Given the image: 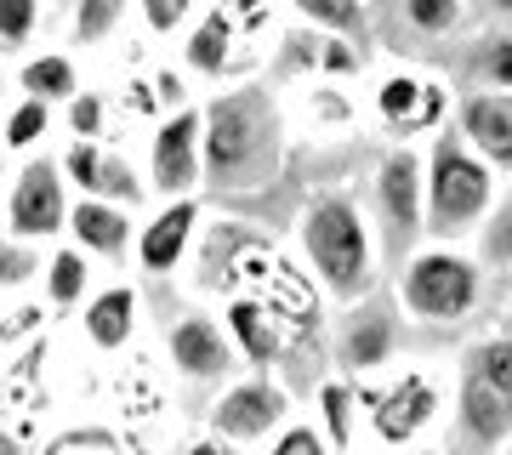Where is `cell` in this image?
<instances>
[{
  "label": "cell",
  "mask_w": 512,
  "mask_h": 455,
  "mask_svg": "<svg viewBox=\"0 0 512 455\" xmlns=\"http://www.w3.org/2000/svg\"><path fill=\"white\" fill-rule=\"evenodd\" d=\"M239 347L228 330H217L211 319H200V313H183L177 325H171V364L183 370V376H194V382H222L228 370H234Z\"/></svg>",
  "instance_id": "cell-13"
},
{
  "label": "cell",
  "mask_w": 512,
  "mask_h": 455,
  "mask_svg": "<svg viewBox=\"0 0 512 455\" xmlns=\"http://www.w3.org/2000/svg\"><path fill=\"white\" fill-rule=\"evenodd\" d=\"M69 177H63V165L46 160V154H29L23 171L6 182V205H0V217H6V234L23 239V245H46V239H63L69 234Z\"/></svg>",
  "instance_id": "cell-6"
},
{
  "label": "cell",
  "mask_w": 512,
  "mask_h": 455,
  "mask_svg": "<svg viewBox=\"0 0 512 455\" xmlns=\"http://www.w3.org/2000/svg\"><path fill=\"white\" fill-rule=\"evenodd\" d=\"M69 234L86 256H126L137 245V228H131V211L126 205H109V200H74L69 211Z\"/></svg>",
  "instance_id": "cell-17"
},
{
  "label": "cell",
  "mask_w": 512,
  "mask_h": 455,
  "mask_svg": "<svg viewBox=\"0 0 512 455\" xmlns=\"http://www.w3.org/2000/svg\"><path fill=\"white\" fill-rule=\"evenodd\" d=\"M40 279H46V302H52V308L92 302V256L80 251V245H57V251L46 256Z\"/></svg>",
  "instance_id": "cell-22"
},
{
  "label": "cell",
  "mask_w": 512,
  "mask_h": 455,
  "mask_svg": "<svg viewBox=\"0 0 512 455\" xmlns=\"http://www.w3.org/2000/svg\"><path fill=\"white\" fill-rule=\"evenodd\" d=\"M183 455H245L234 444V438H222V433H211V438H194V444H188Z\"/></svg>",
  "instance_id": "cell-36"
},
{
  "label": "cell",
  "mask_w": 512,
  "mask_h": 455,
  "mask_svg": "<svg viewBox=\"0 0 512 455\" xmlns=\"http://www.w3.org/2000/svg\"><path fill=\"white\" fill-rule=\"evenodd\" d=\"M18 86L23 97H40V103H63L69 109L74 97H80V63H74L69 52H35V57H23V69H18Z\"/></svg>",
  "instance_id": "cell-21"
},
{
  "label": "cell",
  "mask_w": 512,
  "mask_h": 455,
  "mask_svg": "<svg viewBox=\"0 0 512 455\" xmlns=\"http://www.w3.org/2000/svg\"><path fill=\"white\" fill-rule=\"evenodd\" d=\"M439 410H444V393H439V382L427 376V370H399L393 376V387L387 393H376L370 399V427H376V438L382 444H410V438H421L433 421H439Z\"/></svg>",
  "instance_id": "cell-9"
},
{
  "label": "cell",
  "mask_w": 512,
  "mask_h": 455,
  "mask_svg": "<svg viewBox=\"0 0 512 455\" xmlns=\"http://www.w3.org/2000/svg\"><path fill=\"white\" fill-rule=\"evenodd\" d=\"M507 325H512V308H507Z\"/></svg>",
  "instance_id": "cell-42"
},
{
  "label": "cell",
  "mask_w": 512,
  "mask_h": 455,
  "mask_svg": "<svg viewBox=\"0 0 512 455\" xmlns=\"http://www.w3.org/2000/svg\"><path fill=\"white\" fill-rule=\"evenodd\" d=\"M399 12L421 40H444L461 29V0H399Z\"/></svg>",
  "instance_id": "cell-26"
},
{
  "label": "cell",
  "mask_w": 512,
  "mask_h": 455,
  "mask_svg": "<svg viewBox=\"0 0 512 455\" xmlns=\"http://www.w3.org/2000/svg\"><path fill=\"white\" fill-rule=\"evenodd\" d=\"M40 268H46V262L35 256V245H23V239L0 234V291H18V285H29Z\"/></svg>",
  "instance_id": "cell-31"
},
{
  "label": "cell",
  "mask_w": 512,
  "mask_h": 455,
  "mask_svg": "<svg viewBox=\"0 0 512 455\" xmlns=\"http://www.w3.org/2000/svg\"><path fill=\"white\" fill-rule=\"evenodd\" d=\"M205 182V109H177L154 126L148 143V188L165 200H188Z\"/></svg>",
  "instance_id": "cell-7"
},
{
  "label": "cell",
  "mask_w": 512,
  "mask_h": 455,
  "mask_svg": "<svg viewBox=\"0 0 512 455\" xmlns=\"http://www.w3.org/2000/svg\"><path fill=\"white\" fill-rule=\"evenodd\" d=\"M507 455H512V444H507Z\"/></svg>",
  "instance_id": "cell-43"
},
{
  "label": "cell",
  "mask_w": 512,
  "mask_h": 455,
  "mask_svg": "<svg viewBox=\"0 0 512 455\" xmlns=\"http://www.w3.org/2000/svg\"><path fill=\"white\" fill-rule=\"evenodd\" d=\"M399 302L421 325H456V319H467L484 302V273H478L473 256L444 251V245L421 251L399 273Z\"/></svg>",
  "instance_id": "cell-5"
},
{
  "label": "cell",
  "mask_w": 512,
  "mask_h": 455,
  "mask_svg": "<svg viewBox=\"0 0 512 455\" xmlns=\"http://www.w3.org/2000/svg\"><path fill=\"white\" fill-rule=\"evenodd\" d=\"M302 251L319 285L342 302H365L376 291V245L348 194H319L302 211Z\"/></svg>",
  "instance_id": "cell-2"
},
{
  "label": "cell",
  "mask_w": 512,
  "mask_h": 455,
  "mask_svg": "<svg viewBox=\"0 0 512 455\" xmlns=\"http://www.w3.org/2000/svg\"><path fill=\"white\" fill-rule=\"evenodd\" d=\"M46 131H52V103H40V97H23L12 103V114L0 120V148L6 154H35L46 143Z\"/></svg>",
  "instance_id": "cell-23"
},
{
  "label": "cell",
  "mask_w": 512,
  "mask_h": 455,
  "mask_svg": "<svg viewBox=\"0 0 512 455\" xmlns=\"http://www.w3.org/2000/svg\"><path fill=\"white\" fill-rule=\"evenodd\" d=\"M376 109L399 137H421L444 120V86L439 80H416V74H393L382 91H376Z\"/></svg>",
  "instance_id": "cell-14"
},
{
  "label": "cell",
  "mask_w": 512,
  "mask_h": 455,
  "mask_svg": "<svg viewBox=\"0 0 512 455\" xmlns=\"http://www.w3.org/2000/svg\"><path fill=\"white\" fill-rule=\"evenodd\" d=\"M40 23H46V0H0V46L6 52L29 46L40 35Z\"/></svg>",
  "instance_id": "cell-27"
},
{
  "label": "cell",
  "mask_w": 512,
  "mask_h": 455,
  "mask_svg": "<svg viewBox=\"0 0 512 455\" xmlns=\"http://www.w3.org/2000/svg\"><path fill=\"white\" fill-rule=\"evenodd\" d=\"M484 256H490L495 268H512V205L484 228Z\"/></svg>",
  "instance_id": "cell-34"
},
{
  "label": "cell",
  "mask_w": 512,
  "mask_h": 455,
  "mask_svg": "<svg viewBox=\"0 0 512 455\" xmlns=\"http://www.w3.org/2000/svg\"><path fill=\"white\" fill-rule=\"evenodd\" d=\"M461 137L478 160L512 165V91H473L461 103Z\"/></svg>",
  "instance_id": "cell-16"
},
{
  "label": "cell",
  "mask_w": 512,
  "mask_h": 455,
  "mask_svg": "<svg viewBox=\"0 0 512 455\" xmlns=\"http://www.w3.org/2000/svg\"><path fill=\"white\" fill-rule=\"evenodd\" d=\"M268 6H274V0H228V12H234V18H262Z\"/></svg>",
  "instance_id": "cell-37"
},
{
  "label": "cell",
  "mask_w": 512,
  "mask_h": 455,
  "mask_svg": "<svg viewBox=\"0 0 512 455\" xmlns=\"http://www.w3.org/2000/svg\"><path fill=\"white\" fill-rule=\"evenodd\" d=\"M285 427V393H279L268 376H251V382H234L211 410V433L234 438V444H256Z\"/></svg>",
  "instance_id": "cell-11"
},
{
  "label": "cell",
  "mask_w": 512,
  "mask_h": 455,
  "mask_svg": "<svg viewBox=\"0 0 512 455\" xmlns=\"http://www.w3.org/2000/svg\"><path fill=\"white\" fill-rule=\"evenodd\" d=\"M57 165H63V177L80 188V200H109V205H126V211L148 200V182L131 171V160L114 154V148H103V143H80V137H74Z\"/></svg>",
  "instance_id": "cell-10"
},
{
  "label": "cell",
  "mask_w": 512,
  "mask_h": 455,
  "mask_svg": "<svg viewBox=\"0 0 512 455\" xmlns=\"http://www.w3.org/2000/svg\"><path fill=\"white\" fill-rule=\"evenodd\" d=\"M393 342H399L393 302L365 296V302L348 313V330H342V364H348V370H376V364L393 359Z\"/></svg>",
  "instance_id": "cell-15"
},
{
  "label": "cell",
  "mask_w": 512,
  "mask_h": 455,
  "mask_svg": "<svg viewBox=\"0 0 512 455\" xmlns=\"http://www.w3.org/2000/svg\"><path fill=\"white\" fill-rule=\"evenodd\" d=\"M296 12L308 23H319L325 35H342V40H359L370 35V18H365V0H296Z\"/></svg>",
  "instance_id": "cell-25"
},
{
  "label": "cell",
  "mask_w": 512,
  "mask_h": 455,
  "mask_svg": "<svg viewBox=\"0 0 512 455\" xmlns=\"http://www.w3.org/2000/svg\"><path fill=\"white\" fill-rule=\"evenodd\" d=\"M353 404H359V393H353L348 382H325L319 387V410H325L330 444H348L353 438Z\"/></svg>",
  "instance_id": "cell-30"
},
{
  "label": "cell",
  "mask_w": 512,
  "mask_h": 455,
  "mask_svg": "<svg viewBox=\"0 0 512 455\" xmlns=\"http://www.w3.org/2000/svg\"><path fill=\"white\" fill-rule=\"evenodd\" d=\"M484 6H490L495 18H507V23H512V0H484Z\"/></svg>",
  "instance_id": "cell-39"
},
{
  "label": "cell",
  "mask_w": 512,
  "mask_h": 455,
  "mask_svg": "<svg viewBox=\"0 0 512 455\" xmlns=\"http://www.w3.org/2000/svg\"><path fill=\"white\" fill-rule=\"evenodd\" d=\"M399 455H433V450H399Z\"/></svg>",
  "instance_id": "cell-41"
},
{
  "label": "cell",
  "mask_w": 512,
  "mask_h": 455,
  "mask_svg": "<svg viewBox=\"0 0 512 455\" xmlns=\"http://www.w3.org/2000/svg\"><path fill=\"white\" fill-rule=\"evenodd\" d=\"M126 12H131V0H74V12H69L74 46H103L109 35H120Z\"/></svg>",
  "instance_id": "cell-24"
},
{
  "label": "cell",
  "mask_w": 512,
  "mask_h": 455,
  "mask_svg": "<svg viewBox=\"0 0 512 455\" xmlns=\"http://www.w3.org/2000/svg\"><path fill=\"white\" fill-rule=\"evenodd\" d=\"M495 194L490 160H478L467 137H439L427 154V228L439 239L467 234L473 222H484Z\"/></svg>",
  "instance_id": "cell-4"
},
{
  "label": "cell",
  "mask_w": 512,
  "mask_h": 455,
  "mask_svg": "<svg viewBox=\"0 0 512 455\" xmlns=\"http://www.w3.org/2000/svg\"><path fill=\"white\" fill-rule=\"evenodd\" d=\"M69 137H80V143H97L103 137V97L97 91H80L69 103Z\"/></svg>",
  "instance_id": "cell-32"
},
{
  "label": "cell",
  "mask_w": 512,
  "mask_h": 455,
  "mask_svg": "<svg viewBox=\"0 0 512 455\" xmlns=\"http://www.w3.org/2000/svg\"><path fill=\"white\" fill-rule=\"evenodd\" d=\"M456 444L473 455H495L512 444V330L484 336L461 353Z\"/></svg>",
  "instance_id": "cell-3"
},
{
  "label": "cell",
  "mask_w": 512,
  "mask_h": 455,
  "mask_svg": "<svg viewBox=\"0 0 512 455\" xmlns=\"http://www.w3.org/2000/svg\"><path fill=\"white\" fill-rule=\"evenodd\" d=\"M376 217H382L387 251H410V239L427 222V160L410 148H393L376 165Z\"/></svg>",
  "instance_id": "cell-8"
},
{
  "label": "cell",
  "mask_w": 512,
  "mask_h": 455,
  "mask_svg": "<svg viewBox=\"0 0 512 455\" xmlns=\"http://www.w3.org/2000/svg\"><path fill=\"white\" fill-rule=\"evenodd\" d=\"M228 336H234V347L251 364H274L279 347H285L274 308H268V302H256V296H234V302H228Z\"/></svg>",
  "instance_id": "cell-20"
},
{
  "label": "cell",
  "mask_w": 512,
  "mask_h": 455,
  "mask_svg": "<svg viewBox=\"0 0 512 455\" xmlns=\"http://www.w3.org/2000/svg\"><path fill=\"white\" fill-rule=\"evenodd\" d=\"M194 234H200V200L194 194L188 200H165L137 228V262H143V273H171L183 262V251L194 245Z\"/></svg>",
  "instance_id": "cell-12"
},
{
  "label": "cell",
  "mask_w": 512,
  "mask_h": 455,
  "mask_svg": "<svg viewBox=\"0 0 512 455\" xmlns=\"http://www.w3.org/2000/svg\"><path fill=\"white\" fill-rule=\"evenodd\" d=\"M80 330H86L92 347L120 353V347L137 336V291H131V285H103V291L86 302V313H80Z\"/></svg>",
  "instance_id": "cell-18"
},
{
  "label": "cell",
  "mask_w": 512,
  "mask_h": 455,
  "mask_svg": "<svg viewBox=\"0 0 512 455\" xmlns=\"http://www.w3.org/2000/svg\"><path fill=\"white\" fill-rule=\"evenodd\" d=\"M200 6L205 0H137V12L154 35H177V29H194L200 23Z\"/></svg>",
  "instance_id": "cell-28"
},
{
  "label": "cell",
  "mask_w": 512,
  "mask_h": 455,
  "mask_svg": "<svg viewBox=\"0 0 512 455\" xmlns=\"http://www.w3.org/2000/svg\"><path fill=\"white\" fill-rule=\"evenodd\" d=\"M234 40H239V18L228 12V6H211V12H200V23L188 29L183 40V63L194 74H228V63H234Z\"/></svg>",
  "instance_id": "cell-19"
},
{
  "label": "cell",
  "mask_w": 512,
  "mask_h": 455,
  "mask_svg": "<svg viewBox=\"0 0 512 455\" xmlns=\"http://www.w3.org/2000/svg\"><path fill=\"white\" fill-rule=\"evenodd\" d=\"M313 46V63L325 74H359V46H348L342 35H325V40H308Z\"/></svg>",
  "instance_id": "cell-33"
},
{
  "label": "cell",
  "mask_w": 512,
  "mask_h": 455,
  "mask_svg": "<svg viewBox=\"0 0 512 455\" xmlns=\"http://www.w3.org/2000/svg\"><path fill=\"white\" fill-rule=\"evenodd\" d=\"M0 182H6V148H0Z\"/></svg>",
  "instance_id": "cell-40"
},
{
  "label": "cell",
  "mask_w": 512,
  "mask_h": 455,
  "mask_svg": "<svg viewBox=\"0 0 512 455\" xmlns=\"http://www.w3.org/2000/svg\"><path fill=\"white\" fill-rule=\"evenodd\" d=\"M268 455H330V444L313 427H285V433L274 438V450Z\"/></svg>",
  "instance_id": "cell-35"
},
{
  "label": "cell",
  "mask_w": 512,
  "mask_h": 455,
  "mask_svg": "<svg viewBox=\"0 0 512 455\" xmlns=\"http://www.w3.org/2000/svg\"><path fill=\"white\" fill-rule=\"evenodd\" d=\"M473 69H478V80H484V86L512 91V35H490V40H478Z\"/></svg>",
  "instance_id": "cell-29"
},
{
  "label": "cell",
  "mask_w": 512,
  "mask_h": 455,
  "mask_svg": "<svg viewBox=\"0 0 512 455\" xmlns=\"http://www.w3.org/2000/svg\"><path fill=\"white\" fill-rule=\"evenodd\" d=\"M285 126L262 86H234L205 109V182L217 194H256L279 177Z\"/></svg>",
  "instance_id": "cell-1"
},
{
  "label": "cell",
  "mask_w": 512,
  "mask_h": 455,
  "mask_svg": "<svg viewBox=\"0 0 512 455\" xmlns=\"http://www.w3.org/2000/svg\"><path fill=\"white\" fill-rule=\"evenodd\" d=\"M12 114V80H6V69H0V120Z\"/></svg>",
  "instance_id": "cell-38"
}]
</instances>
